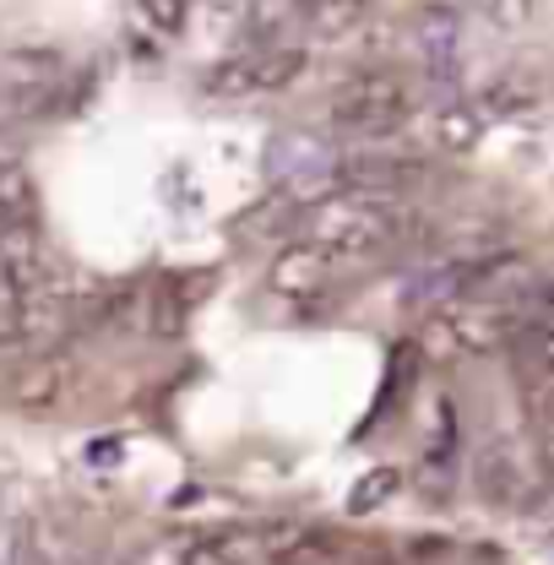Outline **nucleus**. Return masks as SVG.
<instances>
[{"label":"nucleus","instance_id":"10","mask_svg":"<svg viewBox=\"0 0 554 565\" xmlns=\"http://www.w3.org/2000/svg\"><path fill=\"white\" fill-rule=\"evenodd\" d=\"M0 565H39V544H33L22 516L0 527Z\"/></svg>","mask_w":554,"mask_h":565},{"label":"nucleus","instance_id":"3","mask_svg":"<svg viewBox=\"0 0 554 565\" xmlns=\"http://www.w3.org/2000/svg\"><path fill=\"white\" fill-rule=\"evenodd\" d=\"M305 66H310V55H305V50L267 44V50H245V55L223 61V66L207 76V87L212 93H223V98H245V93H283L294 76H305Z\"/></svg>","mask_w":554,"mask_h":565},{"label":"nucleus","instance_id":"5","mask_svg":"<svg viewBox=\"0 0 554 565\" xmlns=\"http://www.w3.org/2000/svg\"><path fill=\"white\" fill-rule=\"evenodd\" d=\"M414 39H418V55L429 76H451L457 71V55H462V22L451 6H424L414 17Z\"/></svg>","mask_w":554,"mask_h":565},{"label":"nucleus","instance_id":"13","mask_svg":"<svg viewBox=\"0 0 554 565\" xmlns=\"http://www.w3.org/2000/svg\"><path fill=\"white\" fill-rule=\"evenodd\" d=\"M533 316L554 321V278H550V282H539V294H533Z\"/></svg>","mask_w":554,"mask_h":565},{"label":"nucleus","instance_id":"14","mask_svg":"<svg viewBox=\"0 0 554 565\" xmlns=\"http://www.w3.org/2000/svg\"><path fill=\"white\" fill-rule=\"evenodd\" d=\"M544 429H550V451H554V403H550V419H544Z\"/></svg>","mask_w":554,"mask_h":565},{"label":"nucleus","instance_id":"8","mask_svg":"<svg viewBox=\"0 0 554 565\" xmlns=\"http://www.w3.org/2000/svg\"><path fill=\"white\" fill-rule=\"evenodd\" d=\"M196 544H202L196 533H158L126 565H196Z\"/></svg>","mask_w":554,"mask_h":565},{"label":"nucleus","instance_id":"12","mask_svg":"<svg viewBox=\"0 0 554 565\" xmlns=\"http://www.w3.org/2000/svg\"><path fill=\"white\" fill-rule=\"evenodd\" d=\"M141 11H147V22H152V28H180L185 0H141Z\"/></svg>","mask_w":554,"mask_h":565},{"label":"nucleus","instance_id":"1","mask_svg":"<svg viewBox=\"0 0 554 565\" xmlns=\"http://www.w3.org/2000/svg\"><path fill=\"white\" fill-rule=\"evenodd\" d=\"M414 115V87L403 71H353L348 82H338L332 93V131L348 147H364V141H386L397 137Z\"/></svg>","mask_w":554,"mask_h":565},{"label":"nucleus","instance_id":"15","mask_svg":"<svg viewBox=\"0 0 554 565\" xmlns=\"http://www.w3.org/2000/svg\"><path fill=\"white\" fill-rule=\"evenodd\" d=\"M457 565H489V561H457Z\"/></svg>","mask_w":554,"mask_h":565},{"label":"nucleus","instance_id":"7","mask_svg":"<svg viewBox=\"0 0 554 565\" xmlns=\"http://www.w3.org/2000/svg\"><path fill=\"white\" fill-rule=\"evenodd\" d=\"M511 349L522 353V364H528L533 375L554 381V321H544V316H528V321L516 327Z\"/></svg>","mask_w":554,"mask_h":565},{"label":"nucleus","instance_id":"11","mask_svg":"<svg viewBox=\"0 0 554 565\" xmlns=\"http://www.w3.org/2000/svg\"><path fill=\"white\" fill-rule=\"evenodd\" d=\"M468 6L494 28H528L533 22V0H468Z\"/></svg>","mask_w":554,"mask_h":565},{"label":"nucleus","instance_id":"6","mask_svg":"<svg viewBox=\"0 0 554 565\" xmlns=\"http://www.w3.org/2000/svg\"><path fill=\"white\" fill-rule=\"evenodd\" d=\"M33 212H39V202H33L28 169L0 158V228H22V223H33Z\"/></svg>","mask_w":554,"mask_h":565},{"label":"nucleus","instance_id":"2","mask_svg":"<svg viewBox=\"0 0 554 565\" xmlns=\"http://www.w3.org/2000/svg\"><path fill=\"white\" fill-rule=\"evenodd\" d=\"M332 180L353 196H397L418 180H429V163L418 152H403V147L364 141V147H348L332 158Z\"/></svg>","mask_w":554,"mask_h":565},{"label":"nucleus","instance_id":"9","mask_svg":"<svg viewBox=\"0 0 554 565\" xmlns=\"http://www.w3.org/2000/svg\"><path fill=\"white\" fill-rule=\"evenodd\" d=\"M435 147H446V152H468L473 141H479V115L468 109V104H451V109H440L435 115Z\"/></svg>","mask_w":554,"mask_h":565},{"label":"nucleus","instance_id":"4","mask_svg":"<svg viewBox=\"0 0 554 565\" xmlns=\"http://www.w3.org/2000/svg\"><path fill=\"white\" fill-rule=\"evenodd\" d=\"M338 278H343V262H338L321 239H299V245H288V250L277 256V267H273V288L277 294H288V299H316V294H327Z\"/></svg>","mask_w":554,"mask_h":565}]
</instances>
